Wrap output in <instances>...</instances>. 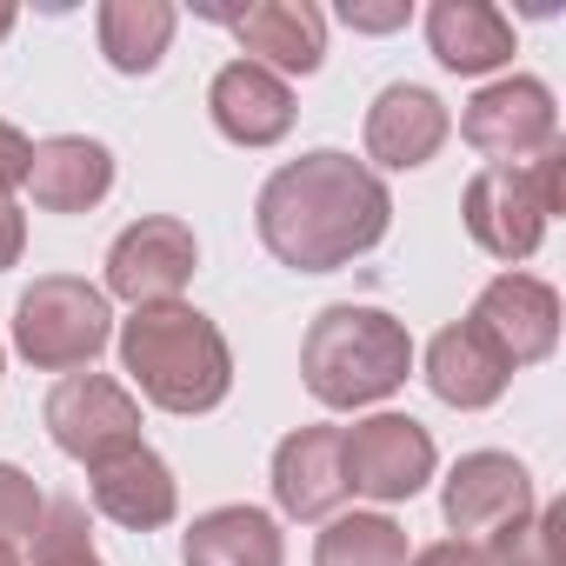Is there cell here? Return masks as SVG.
<instances>
[{"label": "cell", "instance_id": "obj_1", "mask_svg": "<svg viewBox=\"0 0 566 566\" xmlns=\"http://www.w3.org/2000/svg\"><path fill=\"white\" fill-rule=\"evenodd\" d=\"M253 227H260V240L280 266L334 273V266H354L367 247L387 240L394 193L367 160H354L340 147H321V154L287 160L260 187Z\"/></svg>", "mask_w": 566, "mask_h": 566}, {"label": "cell", "instance_id": "obj_2", "mask_svg": "<svg viewBox=\"0 0 566 566\" xmlns=\"http://www.w3.org/2000/svg\"><path fill=\"white\" fill-rule=\"evenodd\" d=\"M120 367L160 413H213L233 387L227 334L187 301L134 307V321L120 327Z\"/></svg>", "mask_w": 566, "mask_h": 566}, {"label": "cell", "instance_id": "obj_3", "mask_svg": "<svg viewBox=\"0 0 566 566\" xmlns=\"http://www.w3.org/2000/svg\"><path fill=\"white\" fill-rule=\"evenodd\" d=\"M413 374V334L407 321L380 307H327L301 340V380L321 407H374L400 394Z\"/></svg>", "mask_w": 566, "mask_h": 566}, {"label": "cell", "instance_id": "obj_4", "mask_svg": "<svg viewBox=\"0 0 566 566\" xmlns=\"http://www.w3.org/2000/svg\"><path fill=\"white\" fill-rule=\"evenodd\" d=\"M559 167H566L559 147H546L526 167H480L467 180V200H460L467 233L493 260H506V266L513 260H533L539 240H546V220L559 213Z\"/></svg>", "mask_w": 566, "mask_h": 566}, {"label": "cell", "instance_id": "obj_5", "mask_svg": "<svg viewBox=\"0 0 566 566\" xmlns=\"http://www.w3.org/2000/svg\"><path fill=\"white\" fill-rule=\"evenodd\" d=\"M114 340V314L107 294L87 287L74 273H41L34 287L14 301V347L28 367L41 374H74L94 367V354Z\"/></svg>", "mask_w": 566, "mask_h": 566}, {"label": "cell", "instance_id": "obj_6", "mask_svg": "<svg viewBox=\"0 0 566 566\" xmlns=\"http://www.w3.org/2000/svg\"><path fill=\"white\" fill-rule=\"evenodd\" d=\"M460 134L473 154H486L493 167H526L539 160L546 147H559V107H553V87L533 81V74H513V81H493L467 101L460 114Z\"/></svg>", "mask_w": 566, "mask_h": 566}, {"label": "cell", "instance_id": "obj_7", "mask_svg": "<svg viewBox=\"0 0 566 566\" xmlns=\"http://www.w3.org/2000/svg\"><path fill=\"white\" fill-rule=\"evenodd\" d=\"M48 433H54V447L67 460L107 467L114 453L140 447V400L107 374H67L48 394Z\"/></svg>", "mask_w": 566, "mask_h": 566}, {"label": "cell", "instance_id": "obj_8", "mask_svg": "<svg viewBox=\"0 0 566 566\" xmlns=\"http://www.w3.org/2000/svg\"><path fill=\"white\" fill-rule=\"evenodd\" d=\"M433 460H440L433 433L413 413H374L340 433L347 493H367V500H413L433 480Z\"/></svg>", "mask_w": 566, "mask_h": 566}, {"label": "cell", "instance_id": "obj_9", "mask_svg": "<svg viewBox=\"0 0 566 566\" xmlns=\"http://www.w3.org/2000/svg\"><path fill=\"white\" fill-rule=\"evenodd\" d=\"M193 266H200L193 227L154 213V220H134L107 247V294H120L134 307H167V301H180V287L193 280Z\"/></svg>", "mask_w": 566, "mask_h": 566}, {"label": "cell", "instance_id": "obj_10", "mask_svg": "<svg viewBox=\"0 0 566 566\" xmlns=\"http://www.w3.org/2000/svg\"><path fill=\"white\" fill-rule=\"evenodd\" d=\"M467 321L506 354V367H533V360H546L559 347V294L546 287V280H533V273L486 280Z\"/></svg>", "mask_w": 566, "mask_h": 566}, {"label": "cell", "instance_id": "obj_11", "mask_svg": "<svg viewBox=\"0 0 566 566\" xmlns=\"http://www.w3.org/2000/svg\"><path fill=\"white\" fill-rule=\"evenodd\" d=\"M539 506L533 493V473L513 460V453H467L453 473H447V493H440V513L447 526L467 539V533H500L513 520H526Z\"/></svg>", "mask_w": 566, "mask_h": 566}, {"label": "cell", "instance_id": "obj_12", "mask_svg": "<svg viewBox=\"0 0 566 566\" xmlns=\"http://www.w3.org/2000/svg\"><path fill=\"white\" fill-rule=\"evenodd\" d=\"M207 114L233 147H273V140L294 134L301 107H294V87L280 74H266L253 61H227L213 74V87H207Z\"/></svg>", "mask_w": 566, "mask_h": 566}, {"label": "cell", "instance_id": "obj_13", "mask_svg": "<svg viewBox=\"0 0 566 566\" xmlns=\"http://www.w3.org/2000/svg\"><path fill=\"white\" fill-rule=\"evenodd\" d=\"M227 28H233V41L247 48V61L253 67H266V74H314L321 67V54H327V14L321 8H307V0H260V8H247V14H220Z\"/></svg>", "mask_w": 566, "mask_h": 566}, {"label": "cell", "instance_id": "obj_14", "mask_svg": "<svg viewBox=\"0 0 566 566\" xmlns=\"http://www.w3.org/2000/svg\"><path fill=\"white\" fill-rule=\"evenodd\" d=\"M453 120H447V101L433 87H413V81H394L380 87V101L367 107V154L394 174L407 167H427L440 147H447Z\"/></svg>", "mask_w": 566, "mask_h": 566}, {"label": "cell", "instance_id": "obj_15", "mask_svg": "<svg viewBox=\"0 0 566 566\" xmlns=\"http://www.w3.org/2000/svg\"><path fill=\"white\" fill-rule=\"evenodd\" d=\"M273 500L294 520H327L347 500V467H340V427H294L273 447Z\"/></svg>", "mask_w": 566, "mask_h": 566}, {"label": "cell", "instance_id": "obj_16", "mask_svg": "<svg viewBox=\"0 0 566 566\" xmlns=\"http://www.w3.org/2000/svg\"><path fill=\"white\" fill-rule=\"evenodd\" d=\"M506 380H513L506 354H500L473 321H460V327H440V334H433V347H427V387H433L447 407L480 413V407H493V400L506 394Z\"/></svg>", "mask_w": 566, "mask_h": 566}, {"label": "cell", "instance_id": "obj_17", "mask_svg": "<svg viewBox=\"0 0 566 566\" xmlns=\"http://www.w3.org/2000/svg\"><path fill=\"white\" fill-rule=\"evenodd\" d=\"M94 506L127 533H154L180 513V486H174L167 460L140 440L134 453H114L107 467H94Z\"/></svg>", "mask_w": 566, "mask_h": 566}, {"label": "cell", "instance_id": "obj_18", "mask_svg": "<svg viewBox=\"0 0 566 566\" xmlns=\"http://www.w3.org/2000/svg\"><path fill=\"white\" fill-rule=\"evenodd\" d=\"M28 187H34V207H48V213H87L114 187V154L87 134H54L34 147Z\"/></svg>", "mask_w": 566, "mask_h": 566}, {"label": "cell", "instance_id": "obj_19", "mask_svg": "<svg viewBox=\"0 0 566 566\" xmlns=\"http://www.w3.org/2000/svg\"><path fill=\"white\" fill-rule=\"evenodd\" d=\"M427 48L447 74H493L513 61V21L500 8H486V0H433Z\"/></svg>", "mask_w": 566, "mask_h": 566}, {"label": "cell", "instance_id": "obj_20", "mask_svg": "<svg viewBox=\"0 0 566 566\" xmlns=\"http://www.w3.org/2000/svg\"><path fill=\"white\" fill-rule=\"evenodd\" d=\"M187 566H287V539H280L273 513L260 506H213L187 526Z\"/></svg>", "mask_w": 566, "mask_h": 566}, {"label": "cell", "instance_id": "obj_21", "mask_svg": "<svg viewBox=\"0 0 566 566\" xmlns=\"http://www.w3.org/2000/svg\"><path fill=\"white\" fill-rule=\"evenodd\" d=\"M94 28H101L107 67H120V74H154L160 54H167V41H174V8H167V0H101Z\"/></svg>", "mask_w": 566, "mask_h": 566}, {"label": "cell", "instance_id": "obj_22", "mask_svg": "<svg viewBox=\"0 0 566 566\" xmlns=\"http://www.w3.org/2000/svg\"><path fill=\"white\" fill-rule=\"evenodd\" d=\"M407 533L387 513H347L321 533L314 566H407Z\"/></svg>", "mask_w": 566, "mask_h": 566}, {"label": "cell", "instance_id": "obj_23", "mask_svg": "<svg viewBox=\"0 0 566 566\" xmlns=\"http://www.w3.org/2000/svg\"><path fill=\"white\" fill-rule=\"evenodd\" d=\"M566 513L559 506H533L526 520L500 526L486 546V566H566V539H559Z\"/></svg>", "mask_w": 566, "mask_h": 566}, {"label": "cell", "instance_id": "obj_24", "mask_svg": "<svg viewBox=\"0 0 566 566\" xmlns=\"http://www.w3.org/2000/svg\"><path fill=\"white\" fill-rule=\"evenodd\" d=\"M34 566H107L87 539V506L81 500H54L41 513V533H34Z\"/></svg>", "mask_w": 566, "mask_h": 566}, {"label": "cell", "instance_id": "obj_25", "mask_svg": "<svg viewBox=\"0 0 566 566\" xmlns=\"http://www.w3.org/2000/svg\"><path fill=\"white\" fill-rule=\"evenodd\" d=\"M41 513H48V500H41L34 473H21V467L0 460V546L21 553V546L41 533Z\"/></svg>", "mask_w": 566, "mask_h": 566}, {"label": "cell", "instance_id": "obj_26", "mask_svg": "<svg viewBox=\"0 0 566 566\" xmlns=\"http://www.w3.org/2000/svg\"><path fill=\"white\" fill-rule=\"evenodd\" d=\"M28 167H34V140L14 120H0V200H8L14 187H28Z\"/></svg>", "mask_w": 566, "mask_h": 566}, {"label": "cell", "instance_id": "obj_27", "mask_svg": "<svg viewBox=\"0 0 566 566\" xmlns=\"http://www.w3.org/2000/svg\"><path fill=\"white\" fill-rule=\"evenodd\" d=\"M340 21L360 28V34H394V28H407V0H394V8H360V0H347Z\"/></svg>", "mask_w": 566, "mask_h": 566}, {"label": "cell", "instance_id": "obj_28", "mask_svg": "<svg viewBox=\"0 0 566 566\" xmlns=\"http://www.w3.org/2000/svg\"><path fill=\"white\" fill-rule=\"evenodd\" d=\"M407 566H486V546H473V539H440V546H420Z\"/></svg>", "mask_w": 566, "mask_h": 566}, {"label": "cell", "instance_id": "obj_29", "mask_svg": "<svg viewBox=\"0 0 566 566\" xmlns=\"http://www.w3.org/2000/svg\"><path fill=\"white\" fill-rule=\"evenodd\" d=\"M21 247H28V220H21L14 200H0V273L21 260Z\"/></svg>", "mask_w": 566, "mask_h": 566}, {"label": "cell", "instance_id": "obj_30", "mask_svg": "<svg viewBox=\"0 0 566 566\" xmlns=\"http://www.w3.org/2000/svg\"><path fill=\"white\" fill-rule=\"evenodd\" d=\"M14 34V8H0V41H8Z\"/></svg>", "mask_w": 566, "mask_h": 566}, {"label": "cell", "instance_id": "obj_31", "mask_svg": "<svg viewBox=\"0 0 566 566\" xmlns=\"http://www.w3.org/2000/svg\"><path fill=\"white\" fill-rule=\"evenodd\" d=\"M0 566H14V553H8V546H0Z\"/></svg>", "mask_w": 566, "mask_h": 566}]
</instances>
